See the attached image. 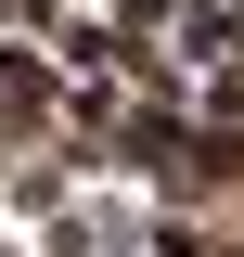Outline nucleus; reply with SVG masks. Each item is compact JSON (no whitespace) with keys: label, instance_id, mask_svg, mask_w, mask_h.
Listing matches in <instances>:
<instances>
[{"label":"nucleus","instance_id":"obj_1","mask_svg":"<svg viewBox=\"0 0 244 257\" xmlns=\"http://www.w3.org/2000/svg\"><path fill=\"white\" fill-rule=\"evenodd\" d=\"M154 257H206V244H193V231H167V244H154Z\"/></svg>","mask_w":244,"mask_h":257}]
</instances>
